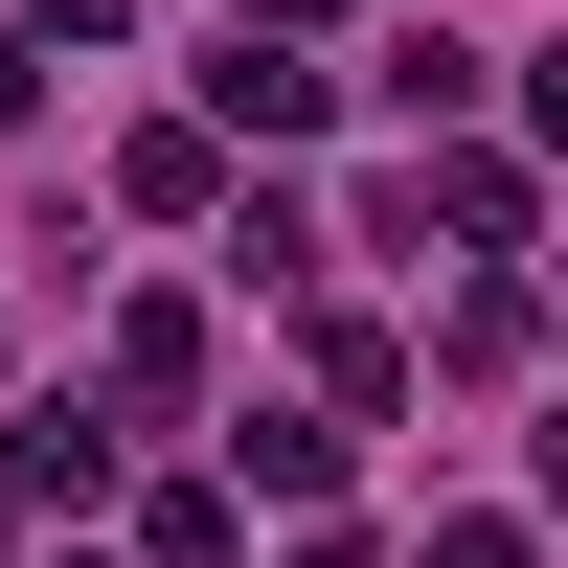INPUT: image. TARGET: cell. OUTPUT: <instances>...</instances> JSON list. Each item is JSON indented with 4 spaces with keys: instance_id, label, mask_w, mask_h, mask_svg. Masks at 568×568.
Masks as SVG:
<instances>
[{
    "instance_id": "8992f818",
    "label": "cell",
    "mask_w": 568,
    "mask_h": 568,
    "mask_svg": "<svg viewBox=\"0 0 568 568\" xmlns=\"http://www.w3.org/2000/svg\"><path fill=\"white\" fill-rule=\"evenodd\" d=\"M342 433L364 409H251V500H342Z\"/></svg>"
},
{
    "instance_id": "7a4b0ae2",
    "label": "cell",
    "mask_w": 568,
    "mask_h": 568,
    "mask_svg": "<svg viewBox=\"0 0 568 568\" xmlns=\"http://www.w3.org/2000/svg\"><path fill=\"white\" fill-rule=\"evenodd\" d=\"M114 205H136V227H227V114H160V136L114 160Z\"/></svg>"
},
{
    "instance_id": "5bb4252c",
    "label": "cell",
    "mask_w": 568,
    "mask_h": 568,
    "mask_svg": "<svg viewBox=\"0 0 568 568\" xmlns=\"http://www.w3.org/2000/svg\"><path fill=\"white\" fill-rule=\"evenodd\" d=\"M69 568H91V546H69Z\"/></svg>"
},
{
    "instance_id": "277c9868",
    "label": "cell",
    "mask_w": 568,
    "mask_h": 568,
    "mask_svg": "<svg viewBox=\"0 0 568 568\" xmlns=\"http://www.w3.org/2000/svg\"><path fill=\"white\" fill-rule=\"evenodd\" d=\"M205 387V296H114V409H182Z\"/></svg>"
},
{
    "instance_id": "30bf717a",
    "label": "cell",
    "mask_w": 568,
    "mask_h": 568,
    "mask_svg": "<svg viewBox=\"0 0 568 568\" xmlns=\"http://www.w3.org/2000/svg\"><path fill=\"white\" fill-rule=\"evenodd\" d=\"M23 23H45V45H114V23H136V0H23Z\"/></svg>"
},
{
    "instance_id": "3957f363",
    "label": "cell",
    "mask_w": 568,
    "mask_h": 568,
    "mask_svg": "<svg viewBox=\"0 0 568 568\" xmlns=\"http://www.w3.org/2000/svg\"><path fill=\"white\" fill-rule=\"evenodd\" d=\"M409 227H455V251H524V160H478V136H455V160H409Z\"/></svg>"
},
{
    "instance_id": "8fae6325",
    "label": "cell",
    "mask_w": 568,
    "mask_h": 568,
    "mask_svg": "<svg viewBox=\"0 0 568 568\" xmlns=\"http://www.w3.org/2000/svg\"><path fill=\"white\" fill-rule=\"evenodd\" d=\"M433 568H524V524H433Z\"/></svg>"
},
{
    "instance_id": "52a82bcc",
    "label": "cell",
    "mask_w": 568,
    "mask_h": 568,
    "mask_svg": "<svg viewBox=\"0 0 568 568\" xmlns=\"http://www.w3.org/2000/svg\"><path fill=\"white\" fill-rule=\"evenodd\" d=\"M136 546H160V568H251V500H227V478H160V524H136Z\"/></svg>"
},
{
    "instance_id": "6da1fadb",
    "label": "cell",
    "mask_w": 568,
    "mask_h": 568,
    "mask_svg": "<svg viewBox=\"0 0 568 568\" xmlns=\"http://www.w3.org/2000/svg\"><path fill=\"white\" fill-rule=\"evenodd\" d=\"M205 114H227V136H318V114H342V69H318L296 23H227V69H205Z\"/></svg>"
},
{
    "instance_id": "7c38bea8",
    "label": "cell",
    "mask_w": 568,
    "mask_h": 568,
    "mask_svg": "<svg viewBox=\"0 0 568 568\" xmlns=\"http://www.w3.org/2000/svg\"><path fill=\"white\" fill-rule=\"evenodd\" d=\"M524 114H546V160H568V45H546V69H524Z\"/></svg>"
},
{
    "instance_id": "ba28073f",
    "label": "cell",
    "mask_w": 568,
    "mask_h": 568,
    "mask_svg": "<svg viewBox=\"0 0 568 568\" xmlns=\"http://www.w3.org/2000/svg\"><path fill=\"white\" fill-rule=\"evenodd\" d=\"M227 273H251V296H296V273H318V205H273V182H251V205H227Z\"/></svg>"
},
{
    "instance_id": "5b68a950",
    "label": "cell",
    "mask_w": 568,
    "mask_h": 568,
    "mask_svg": "<svg viewBox=\"0 0 568 568\" xmlns=\"http://www.w3.org/2000/svg\"><path fill=\"white\" fill-rule=\"evenodd\" d=\"M0 478H23V500H91V478H114V409H69V387H45V409H23V455H0Z\"/></svg>"
},
{
    "instance_id": "9c48e42d",
    "label": "cell",
    "mask_w": 568,
    "mask_h": 568,
    "mask_svg": "<svg viewBox=\"0 0 568 568\" xmlns=\"http://www.w3.org/2000/svg\"><path fill=\"white\" fill-rule=\"evenodd\" d=\"M45 114V23H0V136H23Z\"/></svg>"
},
{
    "instance_id": "4fadbf2b",
    "label": "cell",
    "mask_w": 568,
    "mask_h": 568,
    "mask_svg": "<svg viewBox=\"0 0 568 568\" xmlns=\"http://www.w3.org/2000/svg\"><path fill=\"white\" fill-rule=\"evenodd\" d=\"M227 23H318V0H227Z\"/></svg>"
}]
</instances>
